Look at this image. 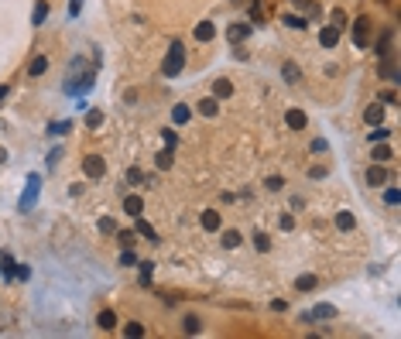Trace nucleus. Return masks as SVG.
<instances>
[{"label":"nucleus","instance_id":"obj_1","mask_svg":"<svg viewBox=\"0 0 401 339\" xmlns=\"http://www.w3.org/2000/svg\"><path fill=\"white\" fill-rule=\"evenodd\" d=\"M182 69H185V48L175 41L172 52H168V58H165V65H161V75H165V79H175Z\"/></svg>","mask_w":401,"mask_h":339},{"label":"nucleus","instance_id":"obj_2","mask_svg":"<svg viewBox=\"0 0 401 339\" xmlns=\"http://www.w3.org/2000/svg\"><path fill=\"white\" fill-rule=\"evenodd\" d=\"M82 171H86V178H103V175H107V161H103L99 154H89V158L82 161Z\"/></svg>","mask_w":401,"mask_h":339},{"label":"nucleus","instance_id":"obj_3","mask_svg":"<svg viewBox=\"0 0 401 339\" xmlns=\"http://www.w3.org/2000/svg\"><path fill=\"white\" fill-rule=\"evenodd\" d=\"M353 41L360 45V48H367V41H370V21L360 18L357 24H353Z\"/></svg>","mask_w":401,"mask_h":339},{"label":"nucleus","instance_id":"obj_4","mask_svg":"<svg viewBox=\"0 0 401 339\" xmlns=\"http://www.w3.org/2000/svg\"><path fill=\"white\" fill-rule=\"evenodd\" d=\"M220 226H223V219H220V212H216V209H206V212H203V230H210V233H216Z\"/></svg>","mask_w":401,"mask_h":339},{"label":"nucleus","instance_id":"obj_5","mask_svg":"<svg viewBox=\"0 0 401 339\" xmlns=\"http://www.w3.org/2000/svg\"><path fill=\"white\" fill-rule=\"evenodd\" d=\"M336 41H340V28H333V24H329V28H323V31H319V45L333 48Z\"/></svg>","mask_w":401,"mask_h":339},{"label":"nucleus","instance_id":"obj_6","mask_svg":"<svg viewBox=\"0 0 401 339\" xmlns=\"http://www.w3.org/2000/svg\"><path fill=\"white\" fill-rule=\"evenodd\" d=\"M124 212H127V216H134V219H137V216H141V212H144V202H141V199H137V195H127V199H124Z\"/></svg>","mask_w":401,"mask_h":339},{"label":"nucleus","instance_id":"obj_7","mask_svg":"<svg viewBox=\"0 0 401 339\" xmlns=\"http://www.w3.org/2000/svg\"><path fill=\"white\" fill-rule=\"evenodd\" d=\"M216 38V28H213V21H203L199 28H195V41H213Z\"/></svg>","mask_w":401,"mask_h":339},{"label":"nucleus","instance_id":"obj_8","mask_svg":"<svg viewBox=\"0 0 401 339\" xmlns=\"http://www.w3.org/2000/svg\"><path fill=\"white\" fill-rule=\"evenodd\" d=\"M96 325H99V329L107 332V329H114V325H117V315H114V312H110V308H103V312L96 315Z\"/></svg>","mask_w":401,"mask_h":339},{"label":"nucleus","instance_id":"obj_9","mask_svg":"<svg viewBox=\"0 0 401 339\" xmlns=\"http://www.w3.org/2000/svg\"><path fill=\"white\" fill-rule=\"evenodd\" d=\"M391 41H394V28H387L377 41V55H391Z\"/></svg>","mask_w":401,"mask_h":339},{"label":"nucleus","instance_id":"obj_10","mask_svg":"<svg viewBox=\"0 0 401 339\" xmlns=\"http://www.w3.org/2000/svg\"><path fill=\"white\" fill-rule=\"evenodd\" d=\"M333 315H336V308H333V305H316L306 319H333Z\"/></svg>","mask_w":401,"mask_h":339},{"label":"nucleus","instance_id":"obj_11","mask_svg":"<svg viewBox=\"0 0 401 339\" xmlns=\"http://www.w3.org/2000/svg\"><path fill=\"white\" fill-rule=\"evenodd\" d=\"M45 69H48V58L35 55V58H31V65H28V75H45Z\"/></svg>","mask_w":401,"mask_h":339},{"label":"nucleus","instance_id":"obj_12","mask_svg":"<svg viewBox=\"0 0 401 339\" xmlns=\"http://www.w3.org/2000/svg\"><path fill=\"white\" fill-rule=\"evenodd\" d=\"M213 93H216V99H227V96H233V86H230L227 79H216L213 82Z\"/></svg>","mask_w":401,"mask_h":339},{"label":"nucleus","instance_id":"obj_13","mask_svg":"<svg viewBox=\"0 0 401 339\" xmlns=\"http://www.w3.org/2000/svg\"><path fill=\"white\" fill-rule=\"evenodd\" d=\"M285 120H288V127H291V131H302V127H306V113H302V110H291Z\"/></svg>","mask_w":401,"mask_h":339},{"label":"nucleus","instance_id":"obj_14","mask_svg":"<svg viewBox=\"0 0 401 339\" xmlns=\"http://www.w3.org/2000/svg\"><path fill=\"white\" fill-rule=\"evenodd\" d=\"M199 113H203V117H216V113H220V103H216V96L203 99V103H199Z\"/></svg>","mask_w":401,"mask_h":339},{"label":"nucleus","instance_id":"obj_15","mask_svg":"<svg viewBox=\"0 0 401 339\" xmlns=\"http://www.w3.org/2000/svg\"><path fill=\"white\" fill-rule=\"evenodd\" d=\"M295 288H298V291H312V288H319V278H316V274H302V278L295 281Z\"/></svg>","mask_w":401,"mask_h":339},{"label":"nucleus","instance_id":"obj_16","mask_svg":"<svg viewBox=\"0 0 401 339\" xmlns=\"http://www.w3.org/2000/svg\"><path fill=\"white\" fill-rule=\"evenodd\" d=\"M384 178H387V171H384V168H377V165L367 168V185H381Z\"/></svg>","mask_w":401,"mask_h":339},{"label":"nucleus","instance_id":"obj_17","mask_svg":"<svg viewBox=\"0 0 401 339\" xmlns=\"http://www.w3.org/2000/svg\"><path fill=\"white\" fill-rule=\"evenodd\" d=\"M353 226H357V219H353V216H350V212H336V230H353Z\"/></svg>","mask_w":401,"mask_h":339},{"label":"nucleus","instance_id":"obj_18","mask_svg":"<svg viewBox=\"0 0 401 339\" xmlns=\"http://www.w3.org/2000/svg\"><path fill=\"white\" fill-rule=\"evenodd\" d=\"M250 35V24H233L230 28V41H244Z\"/></svg>","mask_w":401,"mask_h":339},{"label":"nucleus","instance_id":"obj_19","mask_svg":"<svg viewBox=\"0 0 401 339\" xmlns=\"http://www.w3.org/2000/svg\"><path fill=\"white\" fill-rule=\"evenodd\" d=\"M363 117H367V124H370V127H377V124L384 120V106H370Z\"/></svg>","mask_w":401,"mask_h":339},{"label":"nucleus","instance_id":"obj_20","mask_svg":"<svg viewBox=\"0 0 401 339\" xmlns=\"http://www.w3.org/2000/svg\"><path fill=\"white\" fill-rule=\"evenodd\" d=\"M281 75H285L288 82H295L302 72H298V65H295V62H285V65H281Z\"/></svg>","mask_w":401,"mask_h":339},{"label":"nucleus","instance_id":"obj_21","mask_svg":"<svg viewBox=\"0 0 401 339\" xmlns=\"http://www.w3.org/2000/svg\"><path fill=\"white\" fill-rule=\"evenodd\" d=\"M223 247H227V250L240 247V233H237V230H227V233H223Z\"/></svg>","mask_w":401,"mask_h":339},{"label":"nucleus","instance_id":"obj_22","mask_svg":"<svg viewBox=\"0 0 401 339\" xmlns=\"http://www.w3.org/2000/svg\"><path fill=\"white\" fill-rule=\"evenodd\" d=\"M124 336H144V325H141V322H127V325H124Z\"/></svg>","mask_w":401,"mask_h":339},{"label":"nucleus","instance_id":"obj_23","mask_svg":"<svg viewBox=\"0 0 401 339\" xmlns=\"http://www.w3.org/2000/svg\"><path fill=\"white\" fill-rule=\"evenodd\" d=\"M137 233H144L148 240H158V233H154V226H148V223H144V219H141V216H137Z\"/></svg>","mask_w":401,"mask_h":339},{"label":"nucleus","instance_id":"obj_24","mask_svg":"<svg viewBox=\"0 0 401 339\" xmlns=\"http://www.w3.org/2000/svg\"><path fill=\"white\" fill-rule=\"evenodd\" d=\"M172 117H175V124H189L192 110H189V106H175V113H172Z\"/></svg>","mask_w":401,"mask_h":339},{"label":"nucleus","instance_id":"obj_25","mask_svg":"<svg viewBox=\"0 0 401 339\" xmlns=\"http://www.w3.org/2000/svg\"><path fill=\"white\" fill-rule=\"evenodd\" d=\"M99 124H103V113H99V110H89V113H86V127H93V131H96Z\"/></svg>","mask_w":401,"mask_h":339},{"label":"nucleus","instance_id":"obj_26","mask_svg":"<svg viewBox=\"0 0 401 339\" xmlns=\"http://www.w3.org/2000/svg\"><path fill=\"white\" fill-rule=\"evenodd\" d=\"M387 137H391V131H387V127H381V124L374 127V134H370V141H374V144H377V141H387Z\"/></svg>","mask_w":401,"mask_h":339},{"label":"nucleus","instance_id":"obj_27","mask_svg":"<svg viewBox=\"0 0 401 339\" xmlns=\"http://www.w3.org/2000/svg\"><path fill=\"white\" fill-rule=\"evenodd\" d=\"M117 240H120V247H131L134 244V233H131V230H117Z\"/></svg>","mask_w":401,"mask_h":339},{"label":"nucleus","instance_id":"obj_28","mask_svg":"<svg viewBox=\"0 0 401 339\" xmlns=\"http://www.w3.org/2000/svg\"><path fill=\"white\" fill-rule=\"evenodd\" d=\"M161 137H165V144H168V148H175V144H178V134H175L172 127H165V131H161Z\"/></svg>","mask_w":401,"mask_h":339},{"label":"nucleus","instance_id":"obj_29","mask_svg":"<svg viewBox=\"0 0 401 339\" xmlns=\"http://www.w3.org/2000/svg\"><path fill=\"white\" fill-rule=\"evenodd\" d=\"M45 14H48V4H45V0H38V7H35V24H41V21H45Z\"/></svg>","mask_w":401,"mask_h":339},{"label":"nucleus","instance_id":"obj_30","mask_svg":"<svg viewBox=\"0 0 401 339\" xmlns=\"http://www.w3.org/2000/svg\"><path fill=\"white\" fill-rule=\"evenodd\" d=\"M387 158H391V148H377V144H374V161H387Z\"/></svg>","mask_w":401,"mask_h":339},{"label":"nucleus","instance_id":"obj_31","mask_svg":"<svg viewBox=\"0 0 401 339\" xmlns=\"http://www.w3.org/2000/svg\"><path fill=\"white\" fill-rule=\"evenodd\" d=\"M158 168H172V151H161L158 154Z\"/></svg>","mask_w":401,"mask_h":339},{"label":"nucleus","instance_id":"obj_32","mask_svg":"<svg viewBox=\"0 0 401 339\" xmlns=\"http://www.w3.org/2000/svg\"><path fill=\"white\" fill-rule=\"evenodd\" d=\"M285 24H288V28H298V31L306 28V21H302V18H295V14H285Z\"/></svg>","mask_w":401,"mask_h":339},{"label":"nucleus","instance_id":"obj_33","mask_svg":"<svg viewBox=\"0 0 401 339\" xmlns=\"http://www.w3.org/2000/svg\"><path fill=\"white\" fill-rule=\"evenodd\" d=\"M254 247H257V250H261V254H264L267 247H271V240H267L264 233H257V237H254Z\"/></svg>","mask_w":401,"mask_h":339},{"label":"nucleus","instance_id":"obj_34","mask_svg":"<svg viewBox=\"0 0 401 339\" xmlns=\"http://www.w3.org/2000/svg\"><path fill=\"white\" fill-rule=\"evenodd\" d=\"M99 230H103V233H117V223H114V219H107V216H103V219H99Z\"/></svg>","mask_w":401,"mask_h":339},{"label":"nucleus","instance_id":"obj_35","mask_svg":"<svg viewBox=\"0 0 401 339\" xmlns=\"http://www.w3.org/2000/svg\"><path fill=\"white\" fill-rule=\"evenodd\" d=\"M120 264H127V267H131V264H137V257H134V250H127V247H124V254H120Z\"/></svg>","mask_w":401,"mask_h":339},{"label":"nucleus","instance_id":"obj_36","mask_svg":"<svg viewBox=\"0 0 401 339\" xmlns=\"http://www.w3.org/2000/svg\"><path fill=\"white\" fill-rule=\"evenodd\" d=\"M182 325H185V332H199V319H195V315H189Z\"/></svg>","mask_w":401,"mask_h":339},{"label":"nucleus","instance_id":"obj_37","mask_svg":"<svg viewBox=\"0 0 401 339\" xmlns=\"http://www.w3.org/2000/svg\"><path fill=\"white\" fill-rule=\"evenodd\" d=\"M346 24V14L343 11H333V28H343Z\"/></svg>","mask_w":401,"mask_h":339},{"label":"nucleus","instance_id":"obj_38","mask_svg":"<svg viewBox=\"0 0 401 339\" xmlns=\"http://www.w3.org/2000/svg\"><path fill=\"white\" fill-rule=\"evenodd\" d=\"M267 188H271V192H278V188H281V178H278V175H271V178H267Z\"/></svg>","mask_w":401,"mask_h":339},{"label":"nucleus","instance_id":"obj_39","mask_svg":"<svg viewBox=\"0 0 401 339\" xmlns=\"http://www.w3.org/2000/svg\"><path fill=\"white\" fill-rule=\"evenodd\" d=\"M384 199H387V202H391V206H398V199H401V195H398V188H391V192H387V195H384Z\"/></svg>","mask_w":401,"mask_h":339},{"label":"nucleus","instance_id":"obj_40","mask_svg":"<svg viewBox=\"0 0 401 339\" xmlns=\"http://www.w3.org/2000/svg\"><path fill=\"white\" fill-rule=\"evenodd\" d=\"M82 11V0H69V14H79Z\"/></svg>","mask_w":401,"mask_h":339},{"label":"nucleus","instance_id":"obj_41","mask_svg":"<svg viewBox=\"0 0 401 339\" xmlns=\"http://www.w3.org/2000/svg\"><path fill=\"white\" fill-rule=\"evenodd\" d=\"M326 175V168H319V165H316V168H309V178H323Z\"/></svg>","mask_w":401,"mask_h":339},{"label":"nucleus","instance_id":"obj_42","mask_svg":"<svg viewBox=\"0 0 401 339\" xmlns=\"http://www.w3.org/2000/svg\"><path fill=\"white\" fill-rule=\"evenodd\" d=\"M4 158H7V151H4V148H0V161H4Z\"/></svg>","mask_w":401,"mask_h":339},{"label":"nucleus","instance_id":"obj_43","mask_svg":"<svg viewBox=\"0 0 401 339\" xmlns=\"http://www.w3.org/2000/svg\"><path fill=\"white\" fill-rule=\"evenodd\" d=\"M4 96H7V89H0V99H4Z\"/></svg>","mask_w":401,"mask_h":339}]
</instances>
